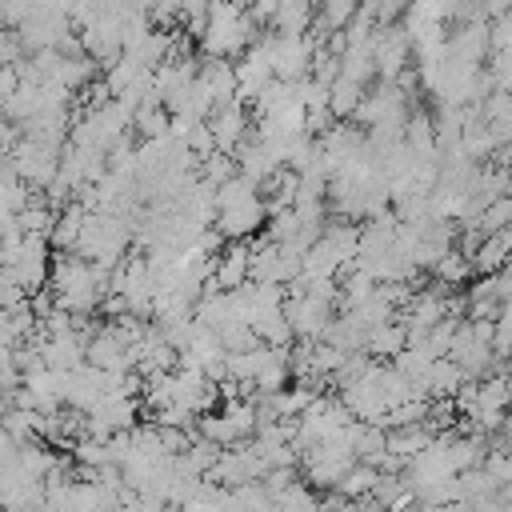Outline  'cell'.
<instances>
[{"label":"cell","instance_id":"cell-6","mask_svg":"<svg viewBox=\"0 0 512 512\" xmlns=\"http://www.w3.org/2000/svg\"><path fill=\"white\" fill-rule=\"evenodd\" d=\"M268 24L280 36H308L316 28V0H280Z\"/></svg>","mask_w":512,"mask_h":512},{"label":"cell","instance_id":"cell-13","mask_svg":"<svg viewBox=\"0 0 512 512\" xmlns=\"http://www.w3.org/2000/svg\"><path fill=\"white\" fill-rule=\"evenodd\" d=\"M376 480H380V468L368 464V460H356V464L336 480V492H340L344 500H360V496H368V492L376 488Z\"/></svg>","mask_w":512,"mask_h":512},{"label":"cell","instance_id":"cell-14","mask_svg":"<svg viewBox=\"0 0 512 512\" xmlns=\"http://www.w3.org/2000/svg\"><path fill=\"white\" fill-rule=\"evenodd\" d=\"M360 12V0H316V28H324L328 36L332 32H344Z\"/></svg>","mask_w":512,"mask_h":512},{"label":"cell","instance_id":"cell-7","mask_svg":"<svg viewBox=\"0 0 512 512\" xmlns=\"http://www.w3.org/2000/svg\"><path fill=\"white\" fill-rule=\"evenodd\" d=\"M408 344H412V336H408L404 320L396 316V320H388V324H380V328H372V332H368L364 352H368L372 360H396Z\"/></svg>","mask_w":512,"mask_h":512},{"label":"cell","instance_id":"cell-2","mask_svg":"<svg viewBox=\"0 0 512 512\" xmlns=\"http://www.w3.org/2000/svg\"><path fill=\"white\" fill-rule=\"evenodd\" d=\"M284 316H288L296 340H324L328 324L336 320V300L332 296H320V292L292 288L288 300H284Z\"/></svg>","mask_w":512,"mask_h":512},{"label":"cell","instance_id":"cell-1","mask_svg":"<svg viewBox=\"0 0 512 512\" xmlns=\"http://www.w3.org/2000/svg\"><path fill=\"white\" fill-rule=\"evenodd\" d=\"M256 40H260V20L240 0H212L204 32L196 36L200 56L212 60H240Z\"/></svg>","mask_w":512,"mask_h":512},{"label":"cell","instance_id":"cell-11","mask_svg":"<svg viewBox=\"0 0 512 512\" xmlns=\"http://www.w3.org/2000/svg\"><path fill=\"white\" fill-rule=\"evenodd\" d=\"M364 92H368V84L348 80V76H336V80L328 84V112H332L336 120H352L356 108H360V100H364Z\"/></svg>","mask_w":512,"mask_h":512},{"label":"cell","instance_id":"cell-16","mask_svg":"<svg viewBox=\"0 0 512 512\" xmlns=\"http://www.w3.org/2000/svg\"><path fill=\"white\" fill-rule=\"evenodd\" d=\"M500 496H504V500H512V484H504V488H500Z\"/></svg>","mask_w":512,"mask_h":512},{"label":"cell","instance_id":"cell-4","mask_svg":"<svg viewBox=\"0 0 512 512\" xmlns=\"http://www.w3.org/2000/svg\"><path fill=\"white\" fill-rule=\"evenodd\" d=\"M212 284L224 288V292H236V288L252 284V244L248 240H224V248L216 252Z\"/></svg>","mask_w":512,"mask_h":512},{"label":"cell","instance_id":"cell-12","mask_svg":"<svg viewBox=\"0 0 512 512\" xmlns=\"http://www.w3.org/2000/svg\"><path fill=\"white\" fill-rule=\"evenodd\" d=\"M132 128L144 136V140H160L172 132V112L160 104V100H144L136 112H132Z\"/></svg>","mask_w":512,"mask_h":512},{"label":"cell","instance_id":"cell-17","mask_svg":"<svg viewBox=\"0 0 512 512\" xmlns=\"http://www.w3.org/2000/svg\"><path fill=\"white\" fill-rule=\"evenodd\" d=\"M508 512H512V500H508Z\"/></svg>","mask_w":512,"mask_h":512},{"label":"cell","instance_id":"cell-9","mask_svg":"<svg viewBox=\"0 0 512 512\" xmlns=\"http://www.w3.org/2000/svg\"><path fill=\"white\" fill-rule=\"evenodd\" d=\"M432 440H436V428H432L428 420H420V424H404V428H388V452L400 456L404 464L416 460Z\"/></svg>","mask_w":512,"mask_h":512},{"label":"cell","instance_id":"cell-3","mask_svg":"<svg viewBox=\"0 0 512 512\" xmlns=\"http://www.w3.org/2000/svg\"><path fill=\"white\" fill-rule=\"evenodd\" d=\"M264 224H268V200H264V192H252V196L232 200V204H220L216 208V220H212V228L224 240H252Z\"/></svg>","mask_w":512,"mask_h":512},{"label":"cell","instance_id":"cell-5","mask_svg":"<svg viewBox=\"0 0 512 512\" xmlns=\"http://www.w3.org/2000/svg\"><path fill=\"white\" fill-rule=\"evenodd\" d=\"M208 128L216 136V152H228L232 156L240 148V140L248 136V128H252V112H248L244 100H228V104H220L208 116Z\"/></svg>","mask_w":512,"mask_h":512},{"label":"cell","instance_id":"cell-15","mask_svg":"<svg viewBox=\"0 0 512 512\" xmlns=\"http://www.w3.org/2000/svg\"><path fill=\"white\" fill-rule=\"evenodd\" d=\"M432 276L440 280V284H448V288H456V284H464V280H472L476 276V268H472V260L460 252V248H448L440 260H436V268H432Z\"/></svg>","mask_w":512,"mask_h":512},{"label":"cell","instance_id":"cell-10","mask_svg":"<svg viewBox=\"0 0 512 512\" xmlns=\"http://www.w3.org/2000/svg\"><path fill=\"white\" fill-rule=\"evenodd\" d=\"M508 252H512V228H500V232H484L480 248L472 252V268H476V276L500 272V268L508 264Z\"/></svg>","mask_w":512,"mask_h":512},{"label":"cell","instance_id":"cell-8","mask_svg":"<svg viewBox=\"0 0 512 512\" xmlns=\"http://www.w3.org/2000/svg\"><path fill=\"white\" fill-rule=\"evenodd\" d=\"M464 384H468V376H464V368H460L452 356L432 360V368H428V376H424V392H428V400H452Z\"/></svg>","mask_w":512,"mask_h":512}]
</instances>
